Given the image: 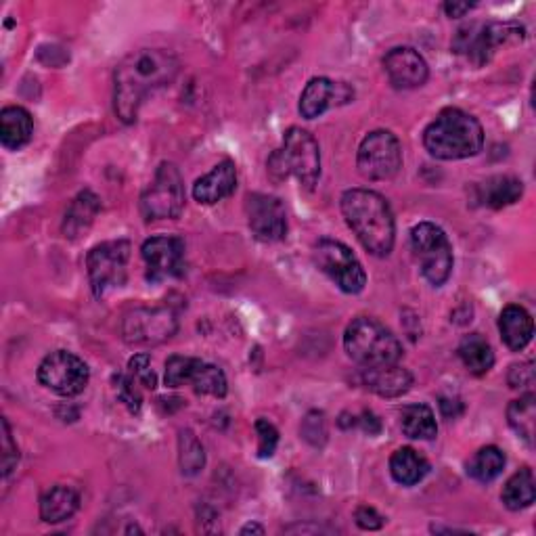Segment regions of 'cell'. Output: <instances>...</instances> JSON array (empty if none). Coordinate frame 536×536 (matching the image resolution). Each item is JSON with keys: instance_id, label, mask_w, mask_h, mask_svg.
Here are the masks:
<instances>
[{"instance_id": "5bb4252c", "label": "cell", "mask_w": 536, "mask_h": 536, "mask_svg": "<svg viewBox=\"0 0 536 536\" xmlns=\"http://www.w3.org/2000/svg\"><path fill=\"white\" fill-rule=\"evenodd\" d=\"M141 256L151 283L183 277L185 273V241L181 237H151L143 243Z\"/></svg>"}, {"instance_id": "d6a6232c", "label": "cell", "mask_w": 536, "mask_h": 536, "mask_svg": "<svg viewBox=\"0 0 536 536\" xmlns=\"http://www.w3.org/2000/svg\"><path fill=\"white\" fill-rule=\"evenodd\" d=\"M256 434H258V457L268 459L273 457L279 444V432L271 421L258 419L256 421Z\"/></svg>"}, {"instance_id": "52a82bcc", "label": "cell", "mask_w": 536, "mask_h": 536, "mask_svg": "<svg viewBox=\"0 0 536 536\" xmlns=\"http://www.w3.org/2000/svg\"><path fill=\"white\" fill-rule=\"evenodd\" d=\"M411 248L421 262V275L434 287H442L453 273V245L434 222H419L411 231Z\"/></svg>"}, {"instance_id": "5b68a950", "label": "cell", "mask_w": 536, "mask_h": 536, "mask_svg": "<svg viewBox=\"0 0 536 536\" xmlns=\"http://www.w3.org/2000/svg\"><path fill=\"white\" fill-rule=\"evenodd\" d=\"M266 166L277 181H283L287 176H296L306 189H312L319 183L321 176L319 143L308 130L292 126L285 132L283 147L271 155Z\"/></svg>"}, {"instance_id": "d590c367", "label": "cell", "mask_w": 536, "mask_h": 536, "mask_svg": "<svg viewBox=\"0 0 536 536\" xmlns=\"http://www.w3.org/2000/svg\"><path fill=\"white\" fill-rule=\"evenodd\" d=\"M19 463V449L13 442L9 421L3 419V455H0V467H3V478H9Z\"/></svg>"}, {"instance_id": "cb8c5ba5", "label": "cell", "mask_w": 536, "mask_h": 536, "mask_svg": "<svg viewBox=\"0 0 536 536\" xmlns=\"http://www.w3.org/2000/svg\"><path fill=\"white\" fill-rule=\"evenodd\" d=\"M101 210V199L93 191H82L74 197L63 218V233L70 239H78L82 233L91 229L95 216Z\"/></svg>"}, {"instance_id": "f1b7e54d", "label": "cell", "mask_w": 536, "mask_h": 536, "mask_svg": "<svg viewBox=\"0 0 536 536\" xmlns=\"http://www.w3.org/2000/svg\"><path fill=\"white\" fill-rule=\"evenodd\" d=\"M534 474L530 467H522L520 472L513 474L501 493V501L505 503L507 509L511 511H522L526 507H530L536 499V486H534Z\"/></svg>"}, {"instance_id": "f35d334b", "label": "cell", "mask_w": 536, "mask_h": 536, "mask_svg": "<svg viewBox=\"0 0 536 536\" xmlns=\"http://www.w3.org/2000/svg\"><path fill=\"white\" fill-rule=\"evenodd\" d=\"M354 520H356V526L363 528V530H379L386 524V518L382 516V513L369 507V505H363V507L356 509Z\"/></svg>"}, {"instance_id": "60d3db41", "label": "cell", "mask_w": 536, "mask_h": 536, "mask_svg": "<svg viewBox=\"0 0 536 536\" xmlns=\"http://www.w3.org/2000/svg\"><path fill=\"white\" fill-rule=\"evenodd\" d=\"M241 534H264V528L260 524H245L241 528Z\"/></svg>"}, {"instance_id": "484cf974", "label": "cell", "mask_w": 536, "mask_h": 536, "mask_svg": "<svg viewBox=\"0 0 536 536\" xmlns=\"http://www.w3.org/2000/svg\"><path fill=\"white\" fill-rule=\"evenodd\" d=\"M430 472L428 459L419 455L411 446H402L390 457V474L394 482L402 486H415Z\"/></svg>"}, {"instance_id": "ac0fdd59", "label": "cell", "mask_w": 536, "mask_h": 536, "mask_svg": "<svg viewBox=\"0 0 536 536\" xmlns=\"http://www.w3.org/2000/svg\"><path fill=\"white\" fill-rule=\"evenodd\" d=\"M237 187V168L231 160L220 162L206 176H201L193 185L195 201L204 206H214L229 197Z\"/></svg>"}, {"instance_id": "f546056e", "label": "cell", "mask_w": 536, "mask_h": 536, "mask_svg": "<svg viewBox=\"0 0 536 536\" xmlns=\"http://www.w3.org/2000/svg\"><path fill=\"white\" fill-rule=\"evenodd\" d=\"M507 421L511 430L516 432L528 446H534L536 430V398L532 392L513 400L507 407Z\"/></svg>"}, {"instance_id": "7402d4cb", "label": "cell", "mask_w": 536, "mask_h": 536, "mask_svg": "<svg viewBox=\"0 0 536 536\" xmlns=\"http://www.w3.org/2000/svg\"><path fill=\"white\" fill-rule=\"evenodd\" d=\"M80 507V495L72 486L57 484L40 499V520L47 524H61L70 520Z\"/></svg>"}, {"instance_id": "6da1fadb", "label": "cell", "mask_w": 536, "mask_h": 536, "mask_svg": "<svg viewBox=\"0 0 536 536\" xmlns=\"http://www.w3.org/2000/svg\"><path fill=\"white\" fill-rule=\"evenodd\" d=\"M181 63L164 49L134 51L118 65L114 76V109L124 124H132L139 116L143 101L158 88L170 84Z\"/></svg>"}, {"instance_id": "30bf717a", "label": "cell", "mask_w": 536, "mask_h": 536, "mask_svg": "<svg viewBox=\"0 0 536 536\" xmlns=\"http://www.w3.org/2000/svg\"><path fill=\"white\" fill-rule=\"evenodd\" d=\"M312 258H315L319 271L325 273L344 294H361L365 289V268L342 241L321 239L312 250Z\"/></svg>"}, {"instance_id": "7a4b0ae2", "label": "cell", "mask_w": 536, "mask_h": 536, "mask_svg": "<svg viewBox=\"0 0 536 536\" xmlns=\"http://www.w3.org/2000/svg\"><path fill=\"white\" fill-rule=\"evenodd\" d=\"M342 214L369 254L377 258L392 254L396 222L384 195L371 189H350L342 195Z\"/></svg>"}, {"instance_id": "83f0119b", "label": "cell", "mask_w": 536, "mask_h": 536, "mask_svg": "<svg viewBox=\"0 0 536 536\" xmlns=\"http://www.w3.org/2000/svg\"><path fill=\"white\" fill-rule=\"evenodd\" d=\"M402 434L411 440H434L438 436L436 415L428 405H409L400 413Z\"/></svg>"}, {"instance_id": "4dcf8cb0", "label": "cell", "mask_w": 536, "mask_h": 536, "mask_svg": "<svg viewBox=\"0 0 536 536\" xmlns=\"http://www.w3.org/2000/svg\"><path fill=\"white\" fill-rule=\"evenodd\" d=\"M505 469V455L499 446H484L472 459L467 461V474L476 482L488 484L497 480Z\"/></svg>"}, {"instance_id": "8992f818", "label": "cell", "mask_w": 536, "mask_h": 536, "mask_svg": "<svg viewBox=\"0 0 536 536\" xmlns=\"http://www.w3.org/2000/svg\"><path fill=\"white\" fill-rule=\"evenodd\" d=\"M524 38L526 30L516 21H490V24H474L459 30L453 49L474 65H484L493 59L499 47L522 42Z\"/></svg>"}, {"instance_id": "7c38bea8", "label": "cell", "mask_w": 536, "mask_h": 536, "mask_svg": "<svg viewBox=\"0 0 536 536\" xmlns=\"http://www.w3.org/2000/svg\"><path fill=\"white\" fill-rule=\"evenodd\" d=\"M36 377L40 386L63 398H72L86 390L88 382H91V371L80 356L67 350H57L44 356Z\"/></svg>"}, {"instance_id": "8d00e7d4", "label": "cell", "mask_w": 536, "mask_h": 536, "mask_svg": "<svg viewBox=\"0 0 536 536\" xmlns=\"http://www.w3.org/2000/svg\"><path fill=\"white\" fill-rule=\"evenodd\" d=\"M302 436L312 446H321L325 442L327 430H325V417L323 413H308L302 426Z\"/></svg>"}, {"instance_id": "ab89813d", "label": "cell", "mask_w": 536, "mask_h": 536, "mask_svg": "<svg viewBox=\"0 0 536 536\" xmlns=\"http://www.w3.org/2000/svg\"><path fill=\"white\" fill-rule=\"evenodd\" d=\"M474 7H476L474 3H444V11L449 17H463L465 13H469Z\"/></svg>"}, {"instance_id": "74e56055", "label": "cell", "mask_w": 536, "mask_h": 536, "mask_svg": "<svg viewBox=\"0 0 536 536\" xmlns=\"http://www.w3.org/2000/svg\"><path fill=\"white\" fill-rule=\"evenodd\" d=\"M507 382L513 390H520V388H530L534 386V363L528 361V363H520V365H513L509 369V375H507Z\"/></svg>"}, {"instance_id": "e575fe53", "label": "cell", "mask_w": 536, "mask_h": 536, "mask_svg": "<svg viewBox=\"0 0 536 536\" xmlns=\"http://www.w3.org/2000/svg\"><path fill=\"white\" fill-rule=\"evenodd\" d=\"M134 384H137V379H134L130 373L116 377L118 398L130 409V413H139L143 400H141V394H139V390H137V386H134Z\"/></svg>"}, {"instance_id": "d6986e66", "label": "cell", "mask_w": 536, "mask_h": 536, "mask_svg": "<svg viewBox=\"0 0 536 536\" xmlns=\"http://www.w3.org/2000/svg\"><path fill=\"white\" fill-rule=\"evenodd\" d=\"M363 384L377 396L398 398L407 394L413 386V375L405 367H398V363L386 367H371L363 369Z\"/></svg>"}, {"instance_id": "603a6c76", "label": "cell", "mask_w": 536, "mask_h": 536, "mask_svg": "<svg viewBox=\"0 0 536 536\" xmlns=\"http://www.w3.org/2000/svg\"><path fill=\"white\" fill-rule=\"evenodd\" d=\"M185 384H189L197 394L214 398H225L229 392L225 371L201 359H191V356L187 365Z\"/></svg>"}, {"instance_id": "44dd1931", "label": "cell", "mask_w": 536, "mask_h": 536, "mask_svg": "<svg viewBox=\"0 0 536 536\" xmlns=\"http://www.w3.org/2000/svg\"><path fill=\"white\" fill-rule=\"evenodd\" d=\"M32 134L34 120L28 109L19 105L3 109V114H0V143H3V147L11 151L26 147L32 141Z\"/></svg>"}, {"instance_id": "ba28073f", "label": "cell", "mask_w": 536, "mask_h": 536, "mask_svg": "<svg viewBox=\"0 0 536 536\" xmlns=\"http://www.w3.org/2000/svg\"><path fill=\"white\" fill-rule=\"evenodd\" d=\"M130 243L124 239L105 241L95 245L86 256V271L91 289L97 298H105L109 292L122 287L128 277Z\"/></svg>"}, {"instance_id": "4fadbf2b", "label": "cell", "mask_w": 536, "mask_h": 536, "mask_svg": "<svg viewBox=\"0 0 536 536\" xmlns=\"http://www.w3.org/2000/svg\"><path fill=\"white\" fill-rule=\"evenodd\" d=\"M178 329L170 308H134L122 321V338L132 346H158L170 340Z\"/></svg>"}, {"instance_id": "4316f807", "label": "cell", "mask_w": 536, "mask_h": 536, "mask_svg": "<svg viewBox=\"0 0 536 536\" xmlns=\"http://www.w3.org/2000/svg\"><path fill=\"white\" fill-rule=\"evenodd\" d=\"M459 359L472 375H484L495 365L493 346L480 333H469L459 344Z\"/></svg>"}, {"instance_id": "d4e9b609", "label": "cell", "mask_w": 536, "mask_h": 536, "mask_svg": "<svg viewBox=\"0 0 536 536\" xmlns=\"http://www.w3.org/2000/svg\"><path fill=\"white\" fill-rule=\"evenodd\" d=\"M522 193H524V185L520 178L493 176V178H488L484 185L478 187V201H482L486 208L501 210L520 201Z\"/></svg>"}, {"instance_id": "277c9868", "label": "cell", "mask_w": 536, "mask_h": 536, "mask_svg": "<svg viewBox=\"0 0 536 536\" xmlns=\"http://www.w3.org/2000/svg\"><path fill=\"white\" fill-rule=\"evenodd\" d=\"M344 350L363 369L396 365L402 359V344L396 335L371 317H359L346 327Z\"/></svg>"}, {"instance_id": "8fae6325", "label": "cell", "mask_w": 536, "mask_h": 536, "mask_svg": "<svg viewBox=\"0 0 536 536\" xmlns=\"http://www.w3.org/2000/svg\"><path fill=\"white\" fill-rule=\"evenodd\" d=\"M356 166L367 181H390L402 168V147L390 130H373L363 139Z\"/></svg>"}, {"instance_id": "1f68e13d", "label": "cell", "mask_w": 536, "mask_h": 536, "mask_svg": "<svg viewBox=\"0 0 536 536\" xmlns=\"http://www.w3.org/2000/svg\"><path fill=\"white\" fill-rule=\"evenodd\" d=\"M178 459H181V472L185 476H197L206 465L204 446L191 430H183L178 436Z\"/></svg>"}, {"instance_id": "e0dca14e", "label": "cell", "mask_w": 536, "mask_h": 536, "mask_svg": "<svg viewBox=\"0 0 536 536\" xmlns=\"http://www.w3.org/2000/svg\"><path fill=\"white\" fill-rule=\"evenodd\" d=\"M354 91L342 82H333L329 78H312L300 97V114L306 120H315L323 116L333 105H342L352 101Z\"/></svg>"}, {"instance_id": "9a60e30c", "label": "cell", "mask_w": 536, "mask_h": 536, "mask_svg": "<svg viewBox=\"0 0 536 536\" xmlns=\"http://www.w3.org/2000/svg\"><path fill=\"white\" fill-rule=\"evenodd\" d=\"M245 216L256 239L275 243L287 235V214L281 199L266 193H250L245 199Z\"/></svg>"}, {"instance_id": "836d02e7", "label": "cell", "mask_w": 536, "mask_h": 536, "mask_svg": "<svg viewBox=\"0 0 536 536\" xmlns=\"http://www.w3.org/2000/svg\"><path fill=\"white\" fill-rule=\"evenodd\" d=\"M128 371L145 388L155 390V386H158V377H155V373L151 369L149 354H134L128 363Z\"/></svg>"}, {"instance_id": "3957f363", "label": "cell", "mask_w": 536, "mask_h": 536, "mask_svg": "<svg viewBox=\"0 0 536 536\" xmlns=\"http://www.w3.org/2000/svg\"><path fill=\"white\" fill-rule=\"evenodd\" d=\"M423 145L436 160L474 158L484 147L482 124L457 107H446L423 132Z\"/></svg>"}, {"instance_id": "2e32d148", "label": "cell", "mask_w": 536, "mask_h": 536, "mask_svg": "<svg viewBox=\"0 0 536 536\" xmlns=\"http://www.w3.org/2000/svg\"><path fill=\"white\" fill-rule=\"evenodd\" d=\"M384 72L394 88L400 91H411V88H419L426 84L430 70L428 63L415 49L411 47H398L392 49L384 57Z\"/></svg>"}, {"instance_id": "9c48e42d", "label": "cell", "mask_w": 536, "mask_h": 536, "mask_svg": "<svg viewBox=\"0 0 536 536\" xmlns=\"http://www.w3.org/2000/svg\"><path fill=\"white\" fill-rule=\"evenodd\" d=\"M183 176L172 162H162L153 183L141 195V214L147 222L178 218L185 208Z\"/></svg>"}, {"instance_id": "ffe728a7", "label": "cell", "mask_w": 536, "mask_h": 536, "mask_svg": "<svg viewBox=\"0 0 536 536\" xmlns=\"http://www.w3.org/2000/svg\"><path fill=\"white\" fill-rule=\"evenodd\" d=\"M499 333L505 346L513 352L524 350L534 335V323L530 312L518 304L507 306L499 317Z\"/></svg>"}]
</instances>
